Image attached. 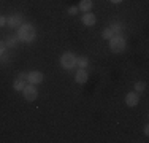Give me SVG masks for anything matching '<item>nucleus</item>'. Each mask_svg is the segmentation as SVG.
Instances as JSON below:
<instances>
[{
    "instance_id": "19",
    "label": "nucleus",
    "mask_w": 149,
    "mask_h": 143,
    "mask_svg": "<svg viewBox=\"0 0 149 143\" xmlns=\"http://www.w3.org/2000/svg\"><path fill=\"white\" fill-rule=\"evenodd\" d=\"M6 24V18L5 16H0V27H3Z\"/></svg>"
},
{
    "instance_id": "15",
    "label": "nucleus",
    "mask_w": 149,
    "mask_h": 143,
    "mask_svg": "<svg viewBox=\"0 0 149 143\" xmlns=\"http://www.w3.org/2000/svg\"><path fill=\"white\" fill-rule=\"evenodd\" d=\"M113 37H114V32H113V29H111V27H106L105 30H103V38L109 40V38H113Z\"/></svg>"
},
{
    "instance_id": "13",
    "label": "nucleus",
    "mask_w": 149,
    "mask_h": 143,
    "mask_svg": "<svg viewBox=\"0 0 149 143\" xmlns=\"http://www.w3.org/2000/svg\"><path fill=\"white\" fill-rule=\"evenodd\" d=\"M6 38H8V40L5 41V45L8 46V48H15V46L17 45V40H19V38L15 37V35H10V37H6Z\"/></svg>"
},
{
    "instance_id": "8",
    "label": "nucleus",
    "mask_w": 149,
    "mask_h": 143,
    "mask_svg": "<svg viewBox=\"0 0 149 143\" xmlns=\"http://www.w3.org/2000/svg\"><path fill=\"white\" fill-rule=\"evenodd\" d=\"M87 80H89V73L86 72V69H79L76 72V75H74V81H76L78 84L87 83Z\"/></svg>"
},
{
    "instance_id": "17",
    "label": "nucleus",
    "mask_w": 149,
    "mask_h": 143,
    "mask_svg": "<svg viewBox=\"0 0 149 143\" xmlns=\"http://www.w3.org/2000/svg\"><path fill=\"white\" fill-rule=\"evenodd\" d=\"M78 10H79L78 6H70V8H68V14H72V16H73V14L78 13Z\"/></svg>"
},
{
    "instance_id": "5",
    "label": "nucleus",
    "mask_w": 149,
    "mask_h": 143,
    "mask_svg": "<svg viewBox=\"0 0 149 143\" xmlns=\"http://www.w3.org/2000/svg\"><path fill=\"white\" fill-rule=\"evenodd\" d=\"M43 78H45V75L41 73V72H37V70L27 73V81H29L30 84H40L41 81H43Z\"/></svg>"
},
{
    "instance_id": "11",
    "label": "nucleus",
    "mask_w": 149,
    "mask_h": 143,
    "mask_svg": "<svg viewBox=\"0 0 149 143\" xmlns=\"http://www.w3.org/2000/svg\"><path fill=\"white\" fill-rule=\"evenodd\" d=\"M92 0H81V3H79V6L78 8L81 10V11H84V13H87V11H91L92 10Z\"/></svg>"
},
{
    "instance_id": "18",
    "label": "nucleus",
    "mask_w": 149,
    "mask_h": 143,
    "mask_svg": "<svg viewBox=\"0 0 149 143\" xmlns=\"http://www.w3.org/2000/svg\"><path fill=\"white\" fill-rule=\"evenodd\" d=\"M5 48H6V45H5V41H0V56L5 53Z\"/></svg>"
},
{
    "instance_id": "2",
    "label": "nucleus",
    "mask_w": 149,
    "mask_h": 143,
    "mask_svg": "<svg viewBox=\"0 0 149 143\" xmlns=\"http://www.w3.org/2000/svg\"><path fill=\"white\" fill-rule=\"evenodd\" d=\"M127 46V41L122 35H114L113 38H109V49L113 53H122Z\"/></svg>"
},
{
    "instance_id": "10",
    "label": "nucleus",
    "mask_w": 149,
    "mask_h": 143,
    "mask_svg": "<svg viewBox=\"0 0 149 143\" xmlns=\"http://www.w3.org/2000/svg\"><path fill=\"white\" fill-rule=\"evenodd\" d=\"M83 22H84V26H95V22H97V18H95V14L94 13H91V11H87V13H84L83 14Z\"/></svg>"
},
{
    "instance_id": "12",
    "label": "nucleus",
    "mask_w": 149,
    "mask_h": 143,
    "mask_svg": "<svg viewBox=\"0 0 149 143\" xmlns=\"http://www.w3.org/2000/svg\"><path fill=\"white\" fill-rule=\"evenodd\" d=\"M76 65L79 67V69H86V67L89 65V59H87L86 56H79V57H76Z\"/></svg>"
},
{
    "instance_id": "16",
    "label": "nucleus",
    "mask_w": 149,
    "mask_h": 143,
    "mask_svg": "<svg viewBox=\"0 0 149 143\" xmlns=\"http://www.w3.org/2000/svg\"><path fill=\"white\" fill-rule=\"evenodd\" d=\"M144 89H146V83H143V81L135 83V91H136V92H143Z\"/></svg>"
},
{
    "instance_id": "14",
    "label": "nucleus",
    "mask_w": 149,
    "mask_h": 143,
    "mask_svg": "<svg viewBox=\"0 0 149 143\" xmlns=\"http://www.w3.org/2000/svg\"><path fill=\"white\" fill-rule=\"evenodd\" d=\"M111 29H113V32H114V35H120V34H122V24H120V22H114L111 26Z\"/></svg>"
},
{
    "instance_id": "9",
    "label": "nucleus",
    "mask_w": 149,
    "mask_h": 143,
    "mask_svg": "<svg viewBox=\"0 0 149 143\" xmlns=\"http://www.w3.org/2000/svg\"><path fill=\"white\" fill-rule=\"evenodd\" d=\"M6 22H8L11 27H19L21 24H22V16H21L19 13H13L11 16L6 19Z\"/></svg>"
},
{
    "instance_id": "21",
    "label": "nucleus",
    "mask_w": 149,
    "mask_h": 143,
    "mask_svg": "<svg viewBox=\"0 0 149 143\" xmlns=\"http://www.w3.org/2000/svg\"><path fill=\"white\" fill-rule=\"evenodd\" d=\"M111 2H113V3H120L122 0H111Z\"/></svg>"
},
{
    "instance_id": "7",
    "label": "nucleus",
    "mask_w": 149,
    "mask_h": 143,
    "mask_svg": "<svg viewBox=\"0 0 149 143\" xmlns=\"http://www.w3.org/2000/svg\"><path fill=\"white\" fill-rule=\"evenodd\" d=\"M138 102H140V95H138L136 91L129 92V94L125 95V103H127V107H136Z\"/></svg>"
},
{
    "instance_id": "20",
    "label": "nucleus",
    "mask_w": 149,
    "mask_h": 143,
    "mask_svg": "<svg viewBox=\"0 0 149 143\" xmlns=\"http://www.w3.org/2000/svg\"><path fill=\"white\" fill-rule=\"evenodd\" d=\"M144 134H146V135H149V126H148V124L144 126Z\"/></svg>"
},
{
    "instance_id": "3",
    "label": "nucleus",
    "mask_w": 149,
    "mask_h": 143,
    "mask_svg": "<svg viewBox=\"0 0 149 143\" xmlns=\"http://www.w3.org/2000/svg\"><path fill=\"white\" fill-rule=\"evenodd\" d=\"M60 65L67 70H72L73 67L76 65V56H74L73 53H65V54H62V57H60Z\"/></svg>"
},
{
    "instance_id": "4",
    "label": "nucleus",
    "mask_w": 149,
    "mask_h": 143,
    "mask_svg": "<svg viewBox=\"0 0 149 143\" xmlns=\"http://www.w3.org/2000/svg\"><path fill=\"white\" fill-rule=\"evenodd\" d=\"M22 95L27 102H33L35 99L38 97V89L35 88V84H26V88L22 89Z\"/></svg>"
},
{
    "instance_id": "1",
    "label": "nucleus",
    "mask_w": 149,
    "mask_h": 143,
    "mask_svg": "<svg viewBox=\"0 0 149 143\" xmlns=\"http://www.w3.org/2000/svg\"><path fill=\"white\" fill-rule=\"evenodd\" d=\"M35 37H37V30H35V27L30 22H26V24L22 22L19 26V29H17V38L21 41L32 43L35 40Z\"/></svg>"
},
{
    "instance_id": "6",
    "label": "nucleus",
    "mask_w": 149,
    "mask_h": 143,
    "mask_svg": "<svg viewBox=\"0 0 149 143\" xmlns=\"http://www.w3.org/2000/svg\"><path fill=\"white\" fill-rule=\"evenodd\" d=\"M26 83H27V75L26 73H19V75H17V78L15 80V83H13V88H15L16 91L22 92V89L26 88Z\"/></svg>"
}]
</instances>
